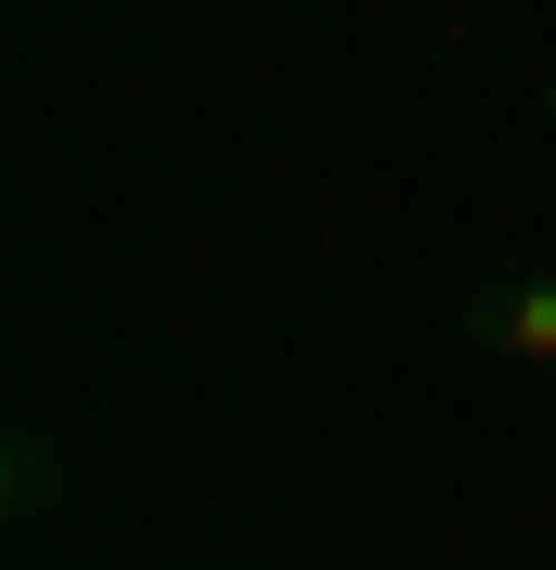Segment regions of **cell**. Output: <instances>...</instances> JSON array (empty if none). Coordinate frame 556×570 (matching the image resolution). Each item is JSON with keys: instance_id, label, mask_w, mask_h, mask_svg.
Segmentation results:
<instances>
[{"instance_id": "1", "label": "cell", "mask_w": 556, "mask_h": 570, "mask_svg": "<svg viewBox=\"0 0 556 570\" xmlns=\"http://www.w3.org/2000/svg\"><path fill=\"white\" fill-rule=\"evenodd\" d=\"M466 337H479L492 363H518V376H556V259H492L479 285H466Z\"/></svg>"}, {"instance_id": "2", "label": "cell", "mask_w": 556, "mask_h": 570, "mask_svg": "<svg viewBox=\"0 0 556 570\" xmlns=\"http://www.w3.org/2000/svg\"><path fill=\"white\" fill-rule=\"evenodd\" d=\"M66 505V454H52V428H13V519H52Z\"/></svg>"}, {"instance_id": "3", "label": "cell", "mask_w": 556, "mask_h": 570, "mask_svg": "<svg viewBox=\"0 0 556 570\" xmlns=\"http://www.w3.org/2000/svg\"><path fill=\"white\" fill-rule=\"evenodd\" d=\"M544 117H556V66H544Z\"/></svg>"}]
</instances>
